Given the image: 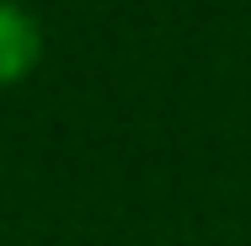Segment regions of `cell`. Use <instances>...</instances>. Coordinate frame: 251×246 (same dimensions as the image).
Segmentation results:
<instances>
[{"mask_svg":"<svg viewBox=\"0 0 251 246\" xmlns=\"http://www.w3.org/2000/svg\"><path fill=\"white\" fill-rule=\"evenodd\" d=\"M38 49H43L38 22H32L22 5H5V0H0V86L22 81V75L32 70Z\"/></svg>","mask_w":251,"mask_h":246,"instance_id":"obj_1","label":"cell"}]
</instances>
